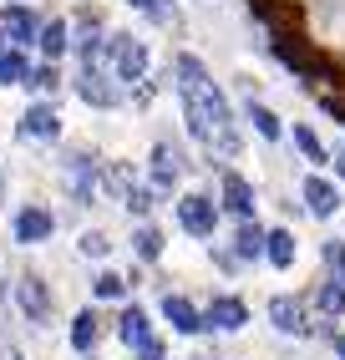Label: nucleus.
I'll return each instance as SVG.
<instances>
[{
    "label": "nucleus",
    "mask_w": 345,
    "mask_h": 360,
    "mask_svg": "<svg viewBox=\"0 0 345 360\" xmlns=\"http://www.w3.org/2000/svg\"><path fill=\"white\" fill-rule=\"evenodd\" d=\"M172 77H178V97H183V122L188 132L203 142L208 153L218 158H239L244 153V137H239V122H234V107L229 97L218 91V82L208 77V66L199 56H178L172 61Z\"/></svg>",
    "instance_id": "nucleus-1"
},
{
    "label": "nucleus",
    "mask_w": 345,
    "mask_h": 360,
    "mask_svg": "<svg viewBox=\"0 0 345 360\" xmlns=\"http://www.w3.org/2000/svg\"><path fill=\"white\" fill-rule=\"evenodd\" d=\"M107 66L117 82H142L147 77V46L132 31H112L107 36Z\"/></svg>",
    "instance_id": "nucleus-2"
},
{
    "label": "nucleus",
    "mask_w": 345,
    "mask_h": 360,
    "mask_svg": "<svg viewBox=\"0 0 345 360\" xmlns=\"http://www.w3.org/2000/svg\"><path fill=\"white\" fill-rule=\"evenodd\" d=\"M61 162H66V188H71V198L87 208L96 193H102V162H96L87 148H71Z\"/></svg>",
    "instance_id": "nucleus-3"
},
{
    "label": "nucleus",
    "mask_w": 345,
    "mask_h": 360,
    "mask_svg": "<svg viewBox=\"0 0 345 360\" xmlns=\"http://www.w3.org/2000/svg\"><path fill=\"white\" fill-rule=\"evenodd\" d=\"M172 208H178L183 233H193V238H213V233H218V213H224V208H218L208 193H183Z\"/></svg>",
    "instance_id": "nucleus-4"
},
{
    "label": "nucleus",
    "mask_w": 345,
    "mask_h": 360,
    "mask_svg": "<svg viewBox=\"0 0 345 360\" xmlns=\"http://www.w3.org/2000/svg\"><path fill=\"white\" fill-rule=\"evenodd\" d=\"M71 86H77V97H82L87 107H102V112L122 102V86H117V77H112V66H82Z\"/></svg>",
    "instance_id": "nucleus-5"
},
{
    "label": "nucleus",
    "mask_w": 345,
    "mask_h": 360,
    "mask_svg": "<svg viewBox=\"0 0 345 360\" xmlns=\"http://www.w3.org/2000/svg\"><path fill=\"white\" fill-rule=\"evenodd\" d=\"M15 304H20V315L31 325H51V315H56V300H51L41 274H20L15 279Z\"/></svg>",
    "instance_id": "nucleus-6"
},
{
    "label": "nucleus",
    "mask_w": 345,
    "mask_h": 360,
    "mask_svg": "<svg viewBox=\"0 0 345 360\" xmlns=\"http://www.w3.org/2000/svg\"><path fill=\"white\" fill-rule=\"evenodd\" d=\"M269 325H275L280 335H294V340L315 335V325H310V304H305L300 295H275V300H269Z\"/></svg>",
    "instance_id": "nucleus-7"
},
{
    "label": "nucleus",
    "mask_w": 345,
    "mask_h": 360,
    "mask_svg": "<svg viewBox=\"0 0 345 360\" xmlns=\"http://www.w3.org/2000/svg\"><path fill=\"white\" fill-rule=\"evenodd\" d=\"M178 178H183V153L172 148V142H158L153 158H147V188H153V193H172Z\"/></svg>",
    "instance_id": "nucleus-8"
},
{
    "label": "nucleus",
    "mask_w": 345,
    "mask_h": 360,
    "mask_svg": "<svg viewBox=\"0 0 345 360\" xmlns=\"http://www.w3.org/2000/svg\"><path fill=\"white\" fill-rule=\"evenodd\" d=\"M203 325L218 330V335H239L244 325H249V304H244L239 295H213L203 304Z\"/></svg>",
    "instance_id": "nucleus-9"
},
{
    "label": "nucleus",
    "mask_w": 345,
    "mask_h": 360,
    "mask_svg": "<svg viewBox=\"0 0 345 360\" xmlns=\"http://www.w3.org/2000/svg\"><path fill=\"white\" fill-rule=\"evenodd\" d=\"M20 142H56L61 137V117H56V107H46V102H36V107H26L20 112Z\"/></svg>",
    "instance_id": "nucleus-10"
},
{
    "label": "nucleus",
    "mask_w": 345,
    "mask_h": 360,
    "mask_svg": "<svg viewBox=\"0 0 345 360\" xmlns=\"http://www.w3.org/2000/svg\"><path fill=\"white\" fill-rule=\"evenodd\" d=\"M56 233V219H51V208H41V203H26L15 213V244H46V238Z\"/></svg>",
    "instance_id": "nucleus-11"
},
{
    "label": "nucleus",
    "mask_w": 345,
    "mask_h": 360,
    "mask_svg": "<svg viewBox=\"0 0 345 360\" xmlns=\"http://www.w3.org/2000/svg\"><path fill=\"white\" fill-rule=\"evenodd\" d=\"M218 208L234 213V219H254V183L244 173H224V183H218Z\"/></svg>",
    "instance_id": "nucleus-12"
},
{
    "label": "nucleus",
    "mask_w": 345,
    "mask_h": 360,
    "mask_svg": "<svg viewBox=\"0 0 345 360\" xmlns=\"http://www.w3.org/2000/svg\"><path fill=\"white\" fill-rule=\"evenodd\" d=\"M163 320L178 330V335H203L208 325H203V309L193 304L188 295H163Z\"/></svg>",
    "instance_id": "nucleus-13"
},
{
    "label": "nucleus",
    "mask_w": 345,
    "mask_h": 360,
    "mask_svg": "<svg viewBox=\"0 0 345 360\" xmlns=\"http://www.w3.org/2000/svg\"><path fill=\"white\" fill-rule=\"evenodd\" d=\"M300 198H305V208L315 213V219H335V213H340V188H335V183H325L320 173H310V178H305Z\"/></svg>",
    "instance_id": "nucleus-14"
},
{
    "label": "nucleus",
    "mask_w": 345,
    "mask_h": 360,
    "mask_svg": "<svg viewBox=\"0 0 345 360\" xmlns=\"http://www.w3.org/2000/svg\"><path fill=\"white\" fill-rule=\"evenodd\" d=\"M249 11L269 31H300V6L294 0H249Z\"/></svg>",
    "instance_id": "nucleus-15"
},
{
    "label": "nucleus",
    "mask_w": 345,
    "mask_h": 360,
    "mask_svg": "<svg viewBox=\"0 0 345 360\" xmlns=\"http://www.w3.org/2000/svg\"><path fill=\"white\" fill-rule=\"evenodd\" d=\"M0 31H6L11 46H31V41L41 36V20H36L26 6H6V11H0Z\"/></svg>",
    "instance_id": "nucleus-16"
},
{
    "label": "nucleus",
    "mask_w": 345,
    "mask_h": 360,
    "mask_svg": "<svg viewBox=\"0 0 345 360\" xmlns=\"http://www.w3.org/2000/svg\"><path fill=\"white\" fill-rule=\"evenodd\" d=\"M147 335H153V320H147V309H142V304H127V309H122V320H117V340L127 345V350H137Z\"/></svg>",
    "instance_id": "nucleus-17"
},
{
    "label": "nucleus",
    "mask_w": 345,
    "mask_h": 360,
    "mask_svg": "<svg viewBox=\"0 0 345 360\" xmlns=\"http://www.w3.org/2000/svg\"><path fill=\"white\" fill-rule=\"evenodd\" d=\"M264 233H269V229H259L254 219H239V229H234V254H239V264L264 259Z\"/></svg>",
    "instance_id": "nucleus-18"
},
{
    "label": "nucleus",
    "mask_w": 345,
    "mask_h": 360,
    "mask_svg": "<svg viewBox=\"0 0 345 360\" xmlns=\"http://www.w3.org/2000/svg\"><path fill=\"white\" fill-rule=\"evenodd\" d=\"M96 340H102V320H96V309H77L71 315V350H96Z\"/></svg>",
    "instance_id": "nucleus-19"
},
{
    "label": "nucleus",
    "mask_w": 345,
    "mask_h": 360,
    "mask_svg": "<svg viewBox=\"0 0 345 360\" xmlns=\"http://www.w3.org/2000/svg\"><path fill=\"white\" fill-rule=\"evenodd\" d=\"M26 77H31L26 46H6V51H0V86H26Z\"/></svg>",
    "instance_id": "nucleus-20"
},
{
    "label": "nucleus",
    "mask_w": 345,
    "mask_h": 360,
    "mask_svg": "<svg viewBox=\"0 0 345 360\" xmlns=\"http://www.w3.org/2000/svg\"><path fill=\"white\" fill-rule=\"evenodd\" d=\"M36 46H41L46 61H61V56L71 51V26H66V20H46L41 36H36Z\"/></svg>",
    "instance_id": "nucleus-21"
},
{
    "label": "nucleus",
    "mask_w": 345,
    "mask_h": 360,
    "mask_svg": "<svg viewBox=\"0 0 345 360\" xmlns=\"http://www.w3.org/2000/svg\"><path fill=\"white\" fill-rule=\"evenodd\" d=\"M294 254H300V249H294V233L289 229H269L264 233V259L275 264V269H294Z\"/></svg>",
    "instance_id": "nucleus-22"
},
{
    "label": "nucleus",
    "mask_w": 345,
    "mask_h": 360,
    "mask_svg": "<svg viewBox=\"0 0 345 360\" xmlns=\"http://www.w3.org/2000/svg\"><path fill=\"white\" fill-rule=\"evenodd\" d=\"M315 309H320L325 320H340V315H345V284L325 274V279L315 284Z\"/></svg>",
    "instance_id": "nucleus-23"
},
{
    "label": "nucleus",
    "mask_w": 345,
    "mask_h": 360,
    "mask_svg": "<svg viewBox=\"0 0 345 360\" xmlns=\"http://www.w3.org/2000/svg\"><path fill=\"white\" fill-rule=\"evenodd\" d=\"M163 244H168V238H163L158 224H137V229H132V249H137L142 264H158V259H163Z\"/></svg>",
    "instance_id": "nucleus-24"
},
{
    "label": "nucleus",
    "mask_w": 345,
    "mask_h": 360,
    "mask_svg": "<svg viewBox=\"0 0 345 360\" xmlns=\"http://www.w3.org/2000/svg\"><path fill=\"white\" fill-rule=\"evenodd\" d=\"M244 117H249V122H254V132H259L264 142H280V137H284V127H280V117L269 112L264 102H249V107H244Z\"/></svg>",
    "instance_id": "nucleus-25"
},
{
    "label": "nucleus",
    "mask_w": 345,
    "mask_h": 360,
    "mask_svg": "<svg viewBox=\"0 0 345 360\" xmlns=\"http://www.w3.org/2000/svg\"><path fill=\"white\" fill-rule=\"evenodd\" d=\"M294 148H300V153H305L315 167H325V162H330L325 142H320V137H315V127H305V122H294Z\"/></svg>",
    "instance_id": "nucleus-26"
},
{
    "label": "nucleus",
    "mask_w": 345,
    "mask_h": 360,
    "mask_svg": "<svg viewBox=\"0 0 345 360\" xmlns=\"http://www.w3.org/2000/svg\"><path fill=\"white\" fill-rule=\"evenodd\" d=\"M320 259H325V274L345 284V238H325V244H320Z\"/></svg>",
    "instance_id": "nucleus-27"
},
{
    "label": "nucleus",
    "mask_w": 345,
    "mask_h": 360,
    "mask_svg": "<svg viewBox=\"0 0 345 360\" xmlns=\"http://www.w3.org/2000/svg\"><path fill=\"white\" fill-rule=\"evenodd\" d=\"M92 295L96 300H122V295H127V279H122L117 269H102V274L92 279Z\"/></svg>",
    "instance_id": "nucleus-28"
},
{
    "label": "nucleus",
    "mask_w": 345,
    "mask_h": 360,
    "mask_svg": "<svg viewBox=\"0 0 345 360\" xmlns=\"http://www.w3.org/2000/svg\"><path fill=\"white\" fill-rule=\"evenodd\" d=\"M122 208L137 213V219H147V213L158 208V193H153V188H142V183H132V188H127V198H122Z\"/></svg>",
    "instance_id": "nucleus-29"
},
{
    "label": "nucleus",
    "mask_w": 345,
    "mask_h": 360,
    "mask_svg": "<svg viewBox=\"0 0 345 360\" xmlns=\"http://www.w3.org/2000/svg\"><path fill=\"white\" fill-rule=\"evenodd\" d=\"M26 86H31V91H56V86H61V71H56V61H41V66H31Z\"/></svg>",
    "instance_id": "nucleus-30"
},
{
    "label": "nucleus",
    "mask_w": 345,
    "mask_h": 360,
    "mask_svg": "<svg viewBox=\"0 0 345 360\" xmlns=\"http://www.w3.org/2000/svg\"><path fill=\"white\" fill-rule=\"evenodd\" d=\"M82 254H87V259H107V254H112V238H107V233H96V229L82 233Z\"/></svg>",
    "instance_id": "nucleus-31"
},
{
    "label": "nucleus",
    "mask_w": 345,
    "mask_h": 360,
    "mask_svg": "<svg viewBox=\"0 0 345 360\" xmlns=\"http://www.w3.org/2000/svg\"><path fill=\"white\" fill-rule=\"evenodd\" d=\"M147 20H172V0H132Z\"/></svg>",
    "instance_id": "nucleus-32"
},
{
    "label": "nucleus",
    "mask_w": 345,
    "mask_h": 360,
    "mask_svg": "<svg viewBox=\"0 0 345 360\" xmlns=\"http://www.w3.org/2000/svg\"><path fill=\"white\" fill-rule=\"evenodd\" d=\"M132 355H137V360H168V345L158 340V335H147V340H142Z\"/></svg>",
    "instance_id": "nucleus-33"
},
{
    "label": "nucleus",
    "mask_w": 345,
    "mask_h": 360,
    "mask_svg": "<svg viewBox=\"0 0 345 360\" xmlns=\"http://www.w3.org/2000/svg\"><path fill=\"white\" fill-rule=\"evenodd\" d=\"M325 340H330V345H335V355L345 360V335H340V330H325Z\"/></svg>",
    "instance_id": "nucleus-34"
},
{
    "label": "nucleus",
    "mask_w": 345,
    "mask_h": 360,
    "mask_svg": "<svg viewBox=\"0 0 345 360\" xmlns=\"http://www.w3.org/2000/svg\"><path fill=\"white\" fill-rule=\"evenodd\" d=\"M0 51H6V31H0Z\"/></svg>",
    "instance_id": "nucleus-35"
},
{
    "label": "nucleus",
    "mask_w": 345,
    "mask_h": 360,
    "mask_svg": "<svg viewBox=\"0 0 345 360\" xmlns=\"http://www.w3.org/2000/svg\"><path fill=\"white\" fill-rule=\"evenodd\" d=\"M11 360H26V355H11Z\"/></svg>",
    "instance_id": "nucleus-36"
}]
</instances>
